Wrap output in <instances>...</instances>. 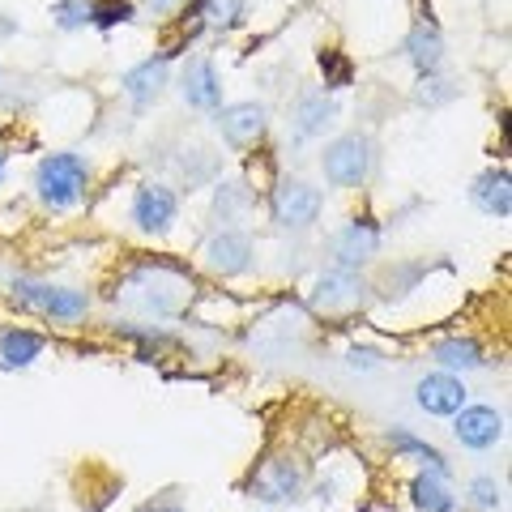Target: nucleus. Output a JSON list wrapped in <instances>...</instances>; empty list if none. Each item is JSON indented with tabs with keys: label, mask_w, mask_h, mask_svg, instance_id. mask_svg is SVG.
<instances>
[{
	"label": "nucleus",
	"mask_w": 512,
	"mask_h": 512,
	"mask_svg": "<svg viewBox=\"0 0 512 512\" xmlns=\"http://www.w3.org/2000/svg\"><path fill=\"white\" fill-rule=\"evenodd\" d=\"M470 201L483 210L487 218H508L512 214V180H508V171L500 167V171H483L474 180V188H470Z\"/></svg>",
	"instance_id": "obj_18"
},
{
	"label": "nucleus",
	"mask_w": 512,
	"mask_h": 512,
	"mask_svg": "<svg viewBox=\"0 0 512 512\" xmlns=\"http://www.w3.org/2000/svg\"><path fill=\"white\" fill-rule=\"evenodd\" d=\"M0 184H5V154H0Z\"/></svg>",
	"instance_id": "obj_29"
},
{
	"label": "nucleus",
	"mask_w": 512,
	"mask_h": 512,
	"mask_svg": "<svg viewBox=\"0 0 512 512\" xmlns=\"http://www.w3.org/2000/svg\"><path fill=\"white\" fill-rule=\"evenodd\" d=\"M128 218H133V227L141 235H167L175 227V218H180V197H175V188L167 184H137L133 192V205H128Z\"/></svg>",
	"instance_id": "obj_5"
},
{
	"label": "nucleus",
	"mask_w": 512,
	"mask_h": 512,
	"mask_svg": "<svg viewBox=\"0 0 512 512\" xmlns=\"http://www.w3.org/2000/svg\"><path fill=\"white\" fill-rule=\"evenodd\" d=\"M90 192V163L73 150L43 154L35 167V197L52 214H69L73 205H82Z\"/></svg>",
	"instance_id": "obj_1"
},
{
	"label": "nucleus",
	"mask_w": 512,
	"mask_h": 512,
	"mask_svg": "<svg viewBox=\"0 0 512 512\" xmlns=\"http://www.w3.org/2000/svg\"><path fill=\"white\" fill-rule=\"evenodd\" d=\"M410 504L419 512H457V495H453V487H448V478L419 470L410 478Z\"/></svg>",
	"instance_id": "obj_20"
},
{
	"label": "nucleus",
	"mask_w": 512,
	"mask_h": 512,
	"mask_svg": "<svg viewBox=\"0 0 512 512\" xmlns=\"http://www.w3.org/2000/svg\"><path fill=\"white\" fill-rule=\"evenodd\" d=\"M303 495V470L295 461H265L252 478V500L261 504H295Z\"/></svg>",
	"instance_id": "obj_13"
},
{
	"label": "nucleus",
	"mask_w": 512,
	"mask_h": 512,
	"mask_svg": "<svg viewBox=\"0 0 512 512\" xmlns=\"http://www.w3.org/2000/svg\"><path fill=\"white\" fill-rule=\"evenodd\" d=\"M214 128L231 150H248L269 133V107L265 103H222L214 111Z\"/></svg>",
	"instance_id": "obj_6"
},
{
	"label": "nucleus",
	"mask_w": 512,
	"mask_h": 512,
	"mask_svg": "<svg viewBox=\"0 0 512 512\" xmlns=\"http://www.w3.org/2000/svg\"><path fill=\"white\" fill-rule=\"evenodd\" d=\"M376 167V146L363 133H342L320 150V175L329 188H363Z\"/></svg>",
	"instance_id": "obj_2"
},
{
	"label": "nucleus",
	"mask_w": 512,
	"mask_h": 512,
	"mask_svg": "<svg viewBox=\"0 0 512 512\" xmlns=\"http://www.w3.org/2000/svg\"><path fill=\"white\" fill-rule=\"evenodd\" d=\"M180 94H184V103L197 107V111H218L222 107V77H218L210 56H192L184 64Z\"/></svg>",
	"instance_id": "obj_14"
},
{
	"label": "nucleus",
	"mask_w": 512,
	"mask_h": 512,
	"mask_svg": "<svg viewBox=\"0 0 512 512\" xmlns=\"http://www.w3.org/2000/svg\"><path fill=\"white\" fill-rule=\"evenodd\" d=\"M205 265H210L214 274H222V278L248 274V269L256 265V244H252V235L239 231V227L218 231L210 244H205Z\"/></svg>",
	"instance_id": "obj_9"
},
{
	"label": "nucleus",
	"mask_w": 512,
	"mask_h": 512,
	"mask_svg": "<svg viewBox=\"0 0 512 512\" xmlns=\"http://www.w3.org/2000/svg\"><path fill=\"white\" fill-rule=\"evenodd\" d=\"M137 512H188L180 500H150V504H141Z\"/></svg>",
	"instance_id": "obj_27"
},
{
	"label": "nucleus",
	"mask_w": 512,
	"mask_h": 512,
	"mask_svg": "<svg viewBox=\"0 0 512 512\" xmlns=\"http://www.w3.org/2000/svg\"><path fill=\"white\" fill-rule=\"evenodd\" d=\"M363 299H367V282L359 278V269L333 265L312 286V303L320 312H350V308H359Z\"/></svg>",
	"instance_id": "obj_8"
},
{
	"label": "nucleus",
	"mask_w": 512,
	"mask_h": 512,
	"mask_svg": "<svg viewBox=\"0 0 512 512\" xmlns=\"http://www.w3.org/2000/svg\"><path fill=\"white\" fill-rule=\"evenodd\" d=\"M43 350H47V338L35 329H26V325L0 329V367L5 372H26L35 359H43Z\"/></svg>",
	"instance_id": "obj_15"
},
{
	"label": "nucleus",
	"mask_w": 512,
	"mask_h": 512,
	"mask_svg": "<svg viewBox=\"0 0 512 512\" xmlns=\"http://www.w3.org/2000/svg\"><path fill=\"white\" fill-rule=\"evenodd\" d=\"M333 120H338V103H333L325 90H308L295 103V137H303V141L325 137L333 128Z\"/></svg>",
	"instance_id": "obj_16"
},
{
	"label": "nucleus",
	"mask_w": 512,
	"mask_h": 512,
	"mask_svg": "<svg viewBox=\"0 0 512 512\" xmlns=\"http://www.w3.org/2000/svg\"><path fill=\"white\" fill-rule=\"evenodd\" d=\"M414 402H419V410L431 414V419H453V414L470 402V393H466V380L461 376L431 372L414 384Z\"/></svg>",
	"instance_id": "obj_10"
},
{
	"label": "nucleus",
	"mask_w": 512,
	"mask_h": 512,
	"mask_svg": "<svg viewBox=\"0 0 512 512\" xmlns=\"http://www.w3.org/2000/svg\"><path fill=\"white\" fill-rule=\"evenodd\" d=\"M380 363V355H376V350H350V367H363V372H367V367H376Z\"/></svg>",
	"instance_id": "obj_26"
},
{
	"label": "nucleus",
	"mask_w": 512,
	"mask_h": 512,
	"mask_svg": "<svg viewBox=\"0 0 512 512\" xmlns=\"http://www.w3.org/2000/svg\"><path fill=\"white\" fill-rule=\"evenodd\" d=\"M137 18V5L133 0H90V26L111 30V26H124Z\"/></svg>",
	"instance_id": "obj_23"
},
{
	"label": "nucleus",
	"mask_w": 512,
	"mask_h": 512,
	"mask_svg": "<svg viewBox=\"0 0 512 512\" xmlns=\"http://www.w3.org/2000/svg\"><path fill=\"white\" fill-rule=\"evenodd\" d=\"M453 436L461 440V448H470V453H491V448L504 440V414L491 406H461L453 414Z\"/></svg>",
	"instance_id": "obj_11"
},
{
	"label": "nucleus",
	"mask_w": 512,
	"mask_h": 512,
	"mask_svg": "<svg viewBox=\"0 0 512 512\" xmlns=\"http://www.w3.org/2000/svg\"><path fill=\"white\" fill-rule=\"evenodd\" d=\"M146 5H150L154 13H171L175 5H180V0H146Z\"/></svg>",
	"instance_id": "obj_28"
},
{
	"label": "nucleus",
	"mask_w": 512,
	"mask_h": 512,
	"mask_svg": "<svg viewBox=\"0 0 512 512\" xmlns=\"http://www.w3.org/2000/svg\"><path fill=\"white\" fill-rule=\"evenodd\" d=\"M431 359H436L444 372H478V367H487V350L478 338H440L431 346Z\"/></svg>",
	"instance_id": "obj_19"
},
{
	"label": "nucleus",
	"mask_w": 512,
	"mask_h": 512,
	"mask_svg": "<svg viewBox=\"0 0 512 512\" xmlns=\"http://www.w3.org/2000/svg\"><path fill=\"white\" fill-rule=\"evenodd\" d=\"M320 210H325V197H320V188H312L308 180H282L269 192V218H274L282 231H312Z\"/></svg>",
	"instance_id": "obj_3"
},
{
	"label": "nucleus",
	"mask_w": 512,
	"mask_h": 512,
	"mask_svg": "<svg viewBox=\"0 0 512 512\" xmlns=\"http://www.w3.org/2000/svg\"><path fill=\"white\" fill-rule=\"evenodd\" d=\"M52 18L60 30H82V26H90V0H60L52 9Z\"/></svg>",
	"instance_id": "obj_25"
},
{
	"label": "nucleus",
	"mask_w": 512,
	"mask_h": 512,
	"mask_svg": "<svg viewBox=\"0 0 512 512\" xmlns=\"http://www.w3.org/2000/svg\"><path fill=\"white\" fill-rule=\"evenodd\" d=\"M389 448H393V457H402V461H419L423 470L440 474V478L453 474V466H448V457L440 453V448H436V444H427L423 436H414L410 427H393V431H389Z\"/></svg>",
	"instance_id": "obj_17"
},
{
	"label": "nucleus",
	"mask_w": 512,
	"mask_h": 512,
	"mask_svg": "<svg viewBox=\"0 0 512 512\" xmlns=\"http://www.w3.org/2000/svg\"><path fill=\"white\" fill-rule=\"evenodd\" d=\"M316 64H320V77H325V90H346L355 82V64H350V56L338 52V47H325V52L316 56Z\"/></svg>",
	"instance_id": "obj_22"
},
{
	"label": "nucleus",
	"mask_w": 512,
	"mask_h": 512,
	"mask_svg": "<svg viewBox=\"0 0 512 512\" xmlns=\"http://www.w3.org/2000/svg\"><path fill=\"white\" fill-rule=\"evenodd\" d=\"M167 82H171V56L158 52V56H150V60L133 64V69L120 77V90H124V99L133 103V107H150L158 94L167 90Z\"/></svg>",
	"instance_id": "obj_12"
},
{
	"label": "nucleus",
	"mask_w": 512,
	"mask_h": 512,
	"mask_svg": "<svg viewBox=\"0 0 512 512\" xmlns=\"http://www.w3.org/2000/svg\"><path fill=\"white\" fill-rule=\"evenodd\" d=\"M406 52H410V64L423 73V82L427 77H436L440 73V64H444V39H440V30L436 26H414V35L406 43Z\"/></svg>",
	"instance_id": "obj_21"
},
{
	"label": "nucleus",
	"mask_w": 512,
	"mask_h": 512,
	"mask_svg": "<svg viewBox=\"0 0 512 512\" xmlns=\"http://www.w3.org/2000/svg\"><path fill=\"white\" fill-rule=\"evenodd\" d=\"M380 239H384V231H380L376 218H367V214L363 218H350L346 227L333 235V265H342V269L367 265L380 252Z\"/></svg>",
	"instance_id": "obj_7"
},
{
	"label": "nucleus",
	"mask_w": 512,
	"mask_h": 512,
	"mask_svg": "<svg viewBox=\"0 0 512 512\" xmlns=\"http://www.w3.org/2000/svg\"><path fill=\"white\" fill-rule=\"evenodd\" d=\"M13 299L43 312L47 320H60V325H73V320H82L90 312L86 291H73V286H47V282H30V278L13 282Z\"/></svg>",
	"instance_id": "obj_4"
},
{
	"label": "nucleus",
	"mask_w": 512,
	"mask_h": 512,
	"mask_svg": "<svg viewBox=\"0 0 512 512\" xmlns=\"http://www.w3.org/2000/svg\"><path fill=\"white\" fill-rule=\"evenodd\" d=\"M0 82H5V73H0Z\"/></svg>",
	"instance_id": "obj_30"
},
{
	"label": "nucleus",
	"mask_w": 512,
	"mask_h": 512,
	"mask_svg": "<svg viewBox=\"0 0 512 512\" xmlns=\"http://www.w3.org/2000/svg\"><path fill=\"white\" fill-rule=\"evenodd\" d=\"M470 508H478V512H500L504 508V487L495 483L491 474H478L474 483H470Z\"/></svg>",
	"instance_id": "obj_24"
}]
</instances>
